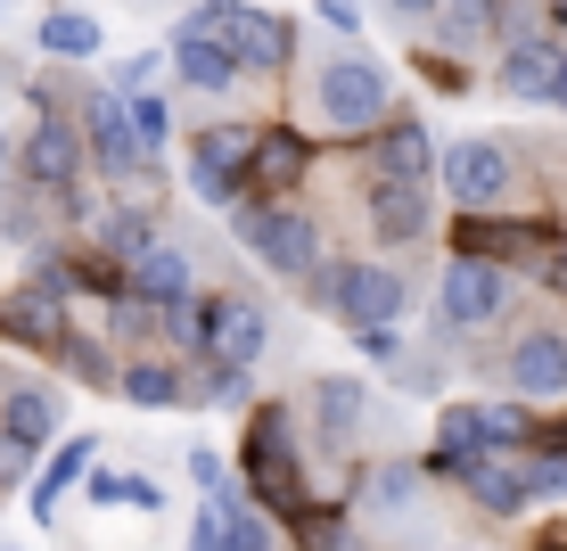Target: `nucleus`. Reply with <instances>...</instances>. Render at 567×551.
Returning a JSON list of instances; mask_svg holds the SVG:
<instances>
[{
	"label": "nucleus",
	"instance_id": "1",
	"mask_svg": "<svg viewBox=\"0 0 567 551\" xmlns=\"http://www.w3.org/2000/svg\"><path fill=\"white\" fill-rule=\"evenodd\" d=\"M321 305L338 313L346 329H386L403 313V280L386 264H329L321 272Z\"/></svg>",
	"mask_w": 567,
	"mask_h": 551
},
{
	"label": "nucleus",
	"instance_id": "2",
	"mask_svg": "<svg viewBox=\"0 0 567 551\" xmlns=\"http://www.w3.org/2000/svg\"><path fill=\"white\" fill-rule=\"evenodd\" d=\"M189 25H198L206 42L230 58V67H280V58H288V25H280V17L230 9V0H214V9H198Z\"/></svg>",
	"mask_w": 567,
	"mask_h": 551
},
{
	"label": "nucleus",
	"instance_id": "3",
	"mask_svg": "<svg viewBox=\"0 0 567 551\" xmlns=\"http://www.w3.org/2000/svg\"><path fill=\"white\" fill-rule=\"evenodd\" d=\"M502 305H511V272L494 255H453L444 264V322L485 329V322H502Z\"/></svg>",
	"mask_w": 567,
	"mask_h": 551
},
{
	"label": "nucleus",
	"instance_id": "4",
	"mask_svg": "<svg viewBox=\"0 0 567 551\" xmlns=\"http://www.w3.org/2000/svg\"><path fill=\"white\" fill-rule=\"evenodd\" d=\"M526 437V411L518 404H461L444 411V469L461 478V461H477V452H502Z\"/></svg>",
	"mask_w": 567,
	"mask_h": 551
},
{
	"label": "nucleus",
	"instance_id": "5",
	"mask_svg": "<svg viewBox=\"0 0 567 551\" xmlns=\"http://www.w3.org/2000/svg\"><path fill=\"white\" fill-rule=\"evenodd\" d=\"M321 115L338 132H370L386 115V74L370 67V58H338V67L321 74Z\"/></svg>",
	"mask_w": 567,
	"mask_h": 551
},
{
	"label": "nucleus",
	"instance_id": "6",
	"mask_svg": "<svg viewBox=\"0 0 567 551\" xmlns=\"http://www.w3.org/2000/svg\"><path fill=\"white\" fill-rule=\"evenodd\" d=\"M239 239H247V255H256V264L288 272V280H305V272L321 264V239H312L305 214H239Z\"/></svg>",
	"mask_w": 567,
	"mask_h": 551
},
{
	"label": "nucleus",
	"instance_id": "7",
	"mask_svg": "<svg viewBox=\"0 0 567 551\" xmlns=\"http://www.w3.org/2000/svg\"><path fill=\"white\" fill-rule=\"evenodd\" d=\"M206 354V363H230V370H247L264 354V313L247 305V297H214L206 313H198V338H189Z\"/></svg>",
	"mask_w": 567,
	"mask_h": 551
},
{
	"label": "nucleus",
	"instance_id": "8",
	"mask_svg": "<svg viewBox=\"0 0 567 551\" xmlns=\"http://www.w3.org/2000/svg\"><path fill=\"white\" fill-rule=\"evenodd\" d=\"M247 478H256V494L271 510H305V469H297V452H288V428L280 420L247 428Z\"/></svg>",
	"mask_w": 567,
	"mask_h": 551
},
{
	"label": "nucleus",
	"instance_id": "9",
	"mask_svg": "<svg viewBox=\"0 0 567 551\" xmlns=\"http://www.w3.org/2000/svg\"><path fill=\"white\" fill-rule=\"evenodd\" d=\"M444 182H453V198L468 214L502 206V198H511V156H502V141H461L453 156H444Z\"/></svg>",
	"mask_w": 567,
	"mask_h": 551
},
{
	"label": "nucleus",
	"instance_id": "10",
	"mask_svg": "<svg viewBox=\"0 0 567 551\" xmlns=\"http://www.w3.org/2000/svg\"><path fill=\"white\" fill-rule=\"evenodd\" d=\"M247 149H256V132H206V141L189 149V190H198L206 206H223L230 190H239V173H247L239 165Z\"/></svg>",
	"mask_w": 567,
	"mask_h": 551
},
{
	"label": "nucleus",
	"instance_id": "11",
	"mask_svg": "<svg viewBox=\"0 0 567 551\" xmlns=\"http://www.w3.org/2000/svg\"><path fill=\"white\" fill-rule=\"evenodd\" d=\"M461 486L477 494V510H494V519L526 510V461L518 452H477V461H461Z\"/></svg>",
	"mask_w": 567,
	"mask_h": 551
},
{
	"label": "nucleus",
	"instance_id": "12",
	"mask_svg": "<svg viewBox=\"0 0 567 551\" xmlns=\"http://www.w3.org/2000/svg\"><path fill=\"white\" fill-rule=\"evenodd\" d=\"M511 379H518V396H567V338L559 329H526L511 346Z\"/></svg>",
	"mask_w": 567,
	"mask_h": 551
},
{
	"label": "nucleus",
	"instance_id": "13",
	"mask_svg": "<svg viewBox=\"0 0 567 551\" xmlns=\"http://www.w3.org/2000/svg\"><path fill=\"white\" fill-rule=\"evenodd\" d=\"M370 223H379V239H395V247L427 239V190L420 182H379L370 190Z\"/></svg>",
	"mask_w": 567,
	"mask_h": 551
},
{
	"label": "nucleus",
	"instance_id": "14",
	"mask_svg": "<svg viewBox=\"0 0 567 551\" xmlns=\"http://www.w3.org/2000/svg\"><path fill=\"white\" fill-rule=\"evenodd\" d=\"M74 165H83V141H74V124L42 115V124H33V141H25V173H33L42 190H66Z\"/></svg>",
	"mask_w": 567,
	"mask_h": 551
},
{
	"label": "nucleus",
	"instance_id": "15",
	"mask_svg": "<svg viewBox=\"0 0 567 551\" xmlns=\"http://www.w3.org/2000/svg\"><path fill=\"white\" fill-rule=\"evenodd\" d=\"M0 437H9L17 452L50 445L58 437V404L42 396V387H9V404H0Z\"/></svg>",
	"mask_w": 567,
	"mask_h": 551
},
{
	"label": "nucleus",
	"instance_id": "16",
	"mask_svg": "<svg viewBox=\"0 0 567 551\" xmlns=\"http://www.w3.org/2000/svg\"><path fill=\"white\" fill-rule=\"evenodd\" d=\"M91 149H100V173H141V149H132V124H124V100H91Z\"/></svg>",
	"mask_w": 567,
	"mask_h": 551
},
{
	"label": "nucleus",
	"instance_id": "17",
	"mask_svg": "<svg viewBox=\"0 0 567 551\" xmlns=\"http://www.w3.org/2000/svg\"><path fill=\"white\" fill-rule=\"evenodd\" d=\"M132 297H141V305H156V313H165V305H182V297H189V264H182L173 247L132 255Z\"/></svg>",
	"mask_w": 567,
	"mask_h": 551
},
{
	"label": "nucleus",
	"instance_id": "18",
	"mask_svg": "<svg viewBox=\"0 0 567 551\" xmlns=\"http://www.w3.org/2000/svg\"><path fill=\"white\" fill-rule=\"evenodd\" d=\"M551 74H559V50L551 42H518L511 58H502V91H511V100H543Z\"/></svg>",
	"mask_w": 567,
	"mask_h": 551
},
{
	"label": "nucleus",
	"instance_id": "19",
	"mask_svg": "<svg viewBox=\"0 0 567 551\" xmlns=\"http://www.w3.org/2000/svg\"><path fill=\"white\" fill-rule=\"evenodd\" d=\"M427 156H436V149H427V132L420 124H395L379 141V182H427Z\"/></svg>",
	"mask_w": 567,
	"mask_h": 551
},
{
	"label": "nucleus",
	"instance_id": "20",
	"mask_svg": "<svg viewBox=\"0 0 567 551\" xmlns=\"http://www.w3.org/2000/svg\"><path fill=\"white\" fill-rule=\"evenodd\" d=\"M173 67H182V74H189V83H206V91H223V83H230V74H239V67H230V58H223V50H214V42H206V33H198V25H182V42H173Z\"/></svg>",
	"mask_w": 567,
	"mask_h": 551
},
{
	"label": "nucleus",
	"instance_id": "21",
	"mask_svg": "<svg viewBox=\"0 0 567 551\" xmlns=\"http://www.w3.org/2000/svg\"><path fill=\"white\" fill-rule=\"evenodd\" d=\"M42 50L50 58H91V50H100V17H83V9L42 17Z\"/></svg>",
	"mask_w": 567,
	"mask_h": 551
},
{
	"label": "nucleus",
	"instance_id": "22",
	"mask_svg": "<svg viewBox=\"0 0 567 551\" xmlns=\"http://www.w3.org/2000/svg\"><path fill=\"white\" fill-rule=\"evenodd\" d=\"M247 156H256V182H271V190H288L305 173V141H297V132H264Z\"/></svg>",
	"mask_w": 567,
	"mask_h": 551
},
{
	"label": "nucleus",
	"instance_id": "23",
	"mask_svg": "<svg viewBox=\"0 0 567 551\" xmlns=\"http://www.w3.org/2000/svg\"><path fill=\"white\" fill-rule=\"evenodd\" d=\"M239 519H247V510L230 494H206L198 527H189V551H239Z\"/></svg>",
	"mask_w": 567,
	"mask_h": 551
},
{
	"label": "nucleus",
	"instance_id": "24",
	"mask_svg": "<svg viewBox=\"0 0 567 551\" xmlns=\"http://www.w3.org/2000/svg\"><path fill=\"white\" fill-rule=\"evenodd\" d=\"M115 396H124V404H148V411H165V404H182V379H173L165 363H132L124 379H115Z\"/></svg>",
	"mask_w": 567,
	"mask_h": 551
},
{
	"label": "nucleus",
	"instance_id": "25",
	"mask_svg": "<svg viewBox=\"0 0 567 551\" xmlns=\"http://www.w3.org/2000/svg\"><path fill=\"white\" fill-rule=\"evenodd\" d=\"M312 411H321V428H329V437H346V428L362 420V387H346V379H321V387H312Z\"/></svg>",
	"mask_w": 567,
	"mask_h": 551
},
{
	"label": "nucleus",
	"instance_id": "26",
	"mask_svg": "<svg viewBox=\"0 0 567 551\" xmlns=\"http://www.w3.org/2000/svg\"><path fill=\"white\" fill-rule=\"evenodd\" d=\"M91 502H100V510H156L165 494H156V478H100Z\"/></svg>",
	"mask_w": 567,
	"mask_h": 551
},
{
	"label": "nucleus",
	"instance_id": "27",
	"mask_svg": "<svg viewBox=\"0 0 567 551\" xmlns=\"http://www.w3.org/2000/svg\"><path fill=\"white\" fill-rule=\"evenodd\" d=\"M83 461H91V445H83V437H74V452H58V461H50L42 494H33V510H42V519H58V494H66V486L83 478Z\"/></svg>",
	"mask_w": 567,
	"mask_h": 551
},
{
	"label": "nucleus",
	"instance_id": "28",
	"mask_svg": "<svg viewBox=\"0 0 567 551\" xmlns=\"http://www.w3.org/2000/svg\"><path fill=\"white\" fill-rule=\"evenodd\" d=\"M124 124H132V149H141V156L165 149V100H148V91H141V100H124Z\"/></svg>",
	"mask_w": 567,
	"mask_h": 551
},
{
	"label": "nucleus",
	"instance_id": "29",
	"mask_svg": "<svg viewBox=\"0 0 567 551\" xmlns=\"http://www.w3.org/2000/svg\"><path fill=\"white\" fill-rule=\"evenodd\" d=\"M9 329H17V338H58V297H50V288H42V297H17L9 305Z\"/></svg>",
	"mask_w": 567,
	"mask_h": 551
},
{
	"label": "nucleus",
	"instance_id": "30",
	"mask_svg": "<svg viewBox=\"0 0 567 551\" xmlns=\"http://www.w3.org/2000/svg\"><path fill=\"white\" fill-rule=\"evenodd\" d=\"M156 247V231L141 223V214H115V223H107V255H124V264H132V255H148Z\"/></svg>",
	"mask_w": 567,
	"mask_h": 551
},
{
	"label": "nucleus",
	"instance_id": "31",
	"mask_svg": "<svg viewBox=\"0 0 567 551\" xmlns=\"http://www.w3.org/2000/svg\"><path fill=\"white\" fill-rule=\"evenodd\" d=\"M412 469H379V478H370V494H379V510H403V502H412Z\"/></svg>",
	"mask_w": 567,
	"mask_h": 551
},
{
	"label": "nucleus",
	"instance_id": "32",
	"mask_svg": "<svg viewBox=\"0 0 567 551\" xmlns=\"http://www.w3.org/2000/svg\"><path fill=\"white\" fill-rule=\"evenodd\" d=\"M526 494H567V452H551V461H526Z\"/></svg>",
	"mask_w": 567,
	"mask_h": 551
},
{
	"label": "nucleus",
	"instance_id": "33",
	"mask_svg": "<svg viewBox=\"0 0 567 551\" xmlns=\"http://www.w3.org/2000/svg\"><path fill=\"white\" fill-rule=\"evenodd\" d=\"M453 17H461V33H485L502 17V0H453Z\"/></svg>",
	"mask_w": 567,
	"mask_h": 551
},
{
	"label": "nucleus",
	"instance_id": "34",
	"mask_svg": "<svg viewBox=\"0 0 567 551\" xmlns=\"http://www.w3.org/2000/svg\"><path fill=\"white\" fill-rule=\"evenodd\" d=\"M206 396H214V404H239V396H247V370H230V363H223V370L206 379Z\"/></svg>",
	"mask_w": 567,
	"mask_h": 551
},
{
	"label": "nucleus",
	"instance_id": "35",
	"mask_svg": "<svg viewBox=\"0 0 567 551\" xmlns=\"http://www.w3.org/2000/svg\"><path fill=\"white\" fill-rule=\"evenodd\" d=\"M321 17H329L338 33H354V0H321Z\"/></svg>",
	"mask_w": 567,
	"mask_h": 551
},
{
	"label": "nucleus",
	"instance_id": "36",
	"mask_svg": "<svg viewBox=\"0 0 567 551\" xmlns=\"http://www.w3.org/2000/svg\"><path fill=\"white\" fill-rule=\"evenodd\" d=\"M543 280H551V288H559V297H567V247L551 255V264H543Z\"/></svg>",
	"mask_w": 567,
	"mask_h": 551
},
{
	"label": "nucleus",
	"instance_id": "37",
	"mask_svg": "<svg viewBox=\"0 0 567 551\" xmlns=\"http://www.w3.org/2000/svg\"><path fill=\"white\" fill-rule=\"evenodd\" d=\"M551 108H567V58H559V74H551V91H543Z\"/></svg>",
	"mask_w": 567,
	"mask_h": 551
},
{
	"label": "nucleus",
	"instance_id": "38",
	"mask_svg": "<svg viewBox=\"0 0 567 551\" xmlns=\"http://www.w3.org/2000/svg\"><path fill=\"white\" fill-rule=\"evenodd\" d=\"M395 9H412V17H420V9H436V0H395Z\"/></svg>",
	"mask_w": 567,
	"mask_h": 551
},
{
	"label": "nucleus",
	"instance_id": "39",
	"mask_svg": "<svg viewBox=\"0 0 567 551\" xmlns=\"http://www.w3.org/2000/svg\"><path fill=\"white\" fill-rule=\"evenodd\" d=\"M551 551H567V535H559V543H551Z\"/></svg>",
	"mask_w": 567,
	"mask_h": 551
}]
</instances>
